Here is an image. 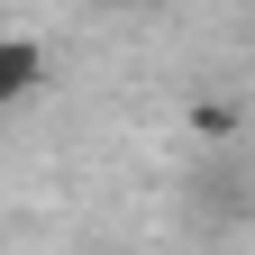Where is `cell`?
I'll return each mask as SVG.
<instances>
[{
  "instance_id": "6da1fadb",
  "label": "cell",
  "mask_w": 255,
  "mask_h": 255,
  "mask_svg": "<svg viewBox=\"0 0 255 255\" xmlns=\"http://www.w3.org/2000/svg\"><path fill=\"white\" fill-rule=\"evenodd\" d=\"M46 73H55V64H46V46L27 37V27H0V110L37 101V91H46Z\"/></svg>"
},
{
  "instance_id": "7a4b0ae2",
  "label": "cell",
  "mask_w": 255,
  "mask_h": 255,
  "mask_svg": "<svg viewBox=\"0 0 255 255\" xmlns=\"http://www.w3.org/2000/svg\"><path fill=\"white\" fill-rule=\"evenodd\" d=\"M101 9H146V0H101Z\"/></svg>"
}]
</instances>
